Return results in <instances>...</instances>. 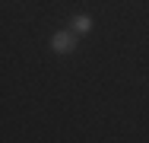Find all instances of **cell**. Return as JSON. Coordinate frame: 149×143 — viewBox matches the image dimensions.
I'll return each instance as SVG.
<instances>
[{
    "instance_id": "cell-2",
    "label": "cell",
    "mask_w": 149,
    "mask_h": 143,
    "mask_svg": "<svg viewBox=\"0 0 149 143\" xmlns=\"http://www.w3.org/2000/svg\"><path fill=\"white\" fill-rule=\"evenodd\" d=\"M70 29H73L76 35H89L92 29H95V22H92V16H86V13H79V16H73V22H70Z\"/></svg>"
},
{
    "instance_id": "cell-1",
    "label": "cell",
    "mask_w": 149,
    "mask_h": 143,
    "mask_svg": "<svg viewBox=\"0 0 149 143\" xmlns=\"http://www.w3.org/2000/svg\"><path fill=\"white\" fill-rule=\"evenodd\" d=\"M76 45H79V35H76L73 29H57V32L51 35V48H54L57 54H73Z\"/></svg>"
}]
</instances>
